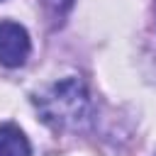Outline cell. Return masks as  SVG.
<instances>
[{
  "label": "cell",
  "instance_id": "obj_1",
  "mask_svg": "<svg viewBox=\"0 0 156 156\" xmlns=\"http://www.w3.org/2000/svg\"><path fill=\"white\" fill-rule=\"evenodd\" d=\"M34 102L39 107L41 119L51 124L54 129L78 127L88 117V107H90L85 85L78 78H66L49 85L34 98Z\"/></svg>",
  "mask_w": 156,
  "mask_h": 156
},
{
  "label": "cell",
  "instance_id": "obj_2",
  "mask_svg": "<svg viewBox=\"0 0 156 156\" xmlns=\"http://www.w3.org/2000/svg\"><path fill=\"white\" fill-rule=\"evenodd\" d=\"M29 56V34L22 24L2 20L0 22V63L17 68Z\"/></svg>",
  "mask_w": 156,
  "mask_h": 156
},
{
  "label": "cell",
  "instance_id": "obj_3",
  "mask_svg": "<svg viewBox=\"0 0 156 156\" xmlns=\"http://www.w3.org/2000/svg\"><path fill=\"white\" fill-rule=\"evenodd\" d=\"M29 141L15 124H0V156H29Z\"/></svg>",
  "mask_w": 156,
  "mask_h": 156
},
{
  "label": "cell",
  "instance_id": "obj_4",
  "mask_svg": "<svg viewBox=\"0 0 156 156\" xmlns=\"http://www.w3.org/2000/svg\"><path fill=\"white\" fill-rule=\"evenodd\" d=\"M71 2H73V0H44V5L49 7V12H51L54 17H61V15L71 7Z\"/></svg>",
  "mask_w": 156,
  "mask_h": 156
}]
</instances>
